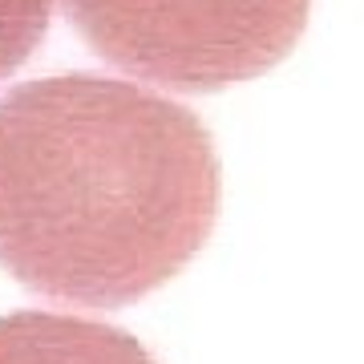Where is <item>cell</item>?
Returning <instances> with one entry per match:
<instances>
[{
	"label": "cell",
	"instance_id": "6da1fadb",
	"mask_svg": "<svg viewBox=\"0 0 364 364\" xmlns=\"http://www.w3.org/2000/svg\"><path fill=\"white\" fill-rule=\"evenodd\" d=\"M219 191L210 130L154 90L53 73L0 97V267L37 296L158 291L210 239Z\"/></svg>",
	"mask_w": 364,
	"mask_h": 364
},
{
	"label": "cell",
	"instance_id": "7a4b0ae2",
	"mask_svg": "<svg viewBox=\"0 0 364 364\" xmlns=\"http://www.w3.org/2000/svg\"><path fill=\"white\" fill-rule=\"evenodd\" d=\"M102 61L162 90L215 93L275 69L312 0H61Z\"/></svg>",
	"mask_w": 364,
	"mask_h": 364
},
{
	"label": "cell",
	"instance_id": "3957f363",
	"mask_svg": "<svg viewBox=\"0 0 364 364\" xmlns=\"http://www.w3.org/2000/svg\"><path fill=\"white\" fill-rule=\"evenodd\" d=\"M0 364H154V356L102 320L13 312L0 316Z\"/></svg>",
	"mask_w": 364,
	"mask_h": 364
},
{
	"label": "cell",
	"instance_id": "277c9868",
	"mask_svg": "<svg viewBox=\"0 0 364 364\" xmlns=\"http://www.w3.org/2000/svg\"><path fill=\"white\" fill-rule=\"evenodd\" d=\"M53 16V0H0V81L25 65Z\"/></svg>",
	"mask_w": 364,
	"mask_h": 364
}]
</instances>
